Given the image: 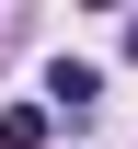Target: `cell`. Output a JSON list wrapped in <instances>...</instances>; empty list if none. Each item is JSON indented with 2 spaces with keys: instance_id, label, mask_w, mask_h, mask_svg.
Wrapping results in <instances>:
<instances>
[{
  "instance_id": "2",
  "label": "cell",
  "mask_w": 138,
  "mask_h": 149,
  "mask_svg": "<svg viewBox=\"0 0 138 149\" xmlns=\"http://www.w3.org/2000/svg\"><path fill=\"white\" fill-rule=\"evenodd\" d=\"M0 149H46V103H12L0 115Z\"/></svg>"
},
{
  "instance_id": "1",
  "label": "cell",
  "mask_w": 138,
  "mask_h": 149,
  "mask_svg": "<svg viewBox=\"0 0 138 149\" xmlns=\"http://www.w3.org/2000/svg\"><path fill=\"white\" fill-rule=\"evenodd\" d=\"M104 103V69L92 57H58V69H46V115H92Z\"/></svg>"
}]
</instances>
